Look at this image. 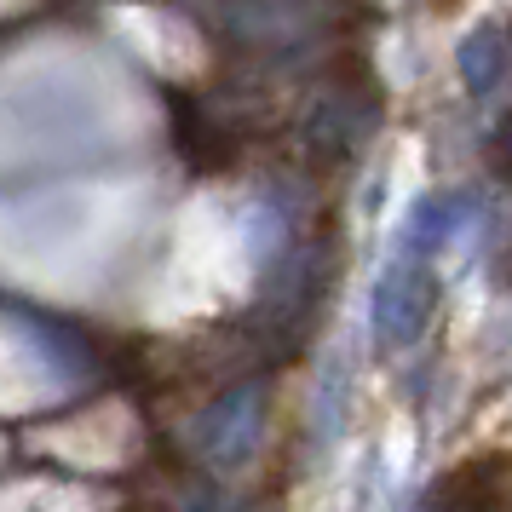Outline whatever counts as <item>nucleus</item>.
Returning <instances> with one entry per match:
<instances>
[{"label":"nucleus","mask_w":512,"mask_h":512,"mask_svg":"<svg viewBox=\"0 0 512 512\" xmlns=\"http://www.w3.org/2000/svg\"><path fill=\"white\" fill-rule=\"evenodd\" d=\"M254 426H259V392H231L202 420L196 443H202V455L213 466H236V461H248V449H254Z\"/></svg>","instance_id":"obj_1"},{"label":"nucleus","mask_w":512,"mask_h":512,"mask_svg":"<svg viewBox=\"0 0 512 512\" xmlns=\"http://www.w3.org/2000/svg\"><path fill=\"white\" fill-rule=\"evenodd\" d=\"M432 12H461V0H426Z\"/></svg>","instance_id":"obj_2"}]
</instances>
